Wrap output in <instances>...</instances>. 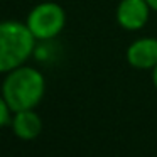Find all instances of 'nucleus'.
<instances>
[{
  "label": "nucleus",
  "instance_id": "20e7f679",
  "mask_svg": "<svg viewBox=\"0 0 157 157\" xmlns=\"http://www.w3.org/2000/svg\"><path fill=\"white\" fill-rule=\"evenodd\" d=\"M150 5L147 0H120L117 7V22L125 31H140L150 17Z\"/></svg>",
  "mask_w": 157,
  "mask_h": 157
},
{
  "label": "nucleus",
  "instance_id": "39448f33",
  "mask_svg": "<svg viewBox=\"0 0 157 157\" xmlns=\"http://www.w3.org/2000/svg\"><path fill=\"white\" fill-rule=\"evenodd\" d=\"M127 63L135 69H150L157 66V37L135 39L127 48Z\"/></svg>",
  "mask_w": 157,
  "mask_h": 157
},
{
  "label": "nucleus",
  "instance_id": "6e6552de",
  "mask_svg": "<svg viewBox=\"0 0 157 157\" xmlns=\"http://www.w3.org/2000/svg\"><path fill=\"white\" fill-rule=\"evenodd\" d=\"M152 83H154V86H155V90H157V66L152 69Z\"/></svg>",
  "mask_w": 157,
  "mask_h": 157
},
{
  "label": "nucleus",
  "instance_id": "f03ea898",
  "mask_svg": "<svg viewBox=\"0 0 157 157\" xmlns=\"http://www.w3.org/2000/svg\"><path fill=\"white\" fill-rule=\"evenodd\" d=\"M36 51V37L25 22H0V73H9L25 64Z\"/></svg>",
  "mask_w": 157,
  "mask_h": 157
},
{
  "label": "nucleus",
  "instance_id": "7ed1b4c3",
  "mask_svg": "<svg viewBox=\"0 0 157 157\" xmlns=\"http://www.w3.org/2000/svg\"><path fill=\"white\" fill-rule=\"evenodd\" d=\"M25 25L36 41H51L58 37L66 25V12L56 2H41L31 9Z\"/></svg>",
  "mask_w": 157,
  "mask_h": 157
},
{
  "label": "nucleus",
  "instance_id": "423d86ee",
  "mask_svg": "<svg viewBox=\"0 0 157 157\" xmlns=\"http://www.w3.org/2000/svg\"><path fill=\"white\" fill-rule=\"evenodd\" d=\"M12 132L21 140H34L42 132V120L37 115V112L32 110H21L12 113L10 120Z\"/></svg>",
  "mask_w": 157,
  "mask_h": 157
},
{
  "label": "nucleus",
  "instance_id": "f257e3e1",
  "mask_svg": "<svg viewBox=\"0 0 157 157\" xmlns=\"http://www.w3.org/2000/svg\"><path fill=\"white\" fill-rule=\"evenodd\" d=\"M0 93L9 103L12 112L32 110L44 98L46 78L39 69L22 64L5 73Z\"/></svg>",
  "mask_w": 157,
  "mask_h": 157
},
{
  "label": "nucleus",
  "instance_id": "1a4fd4ad",
  "mask_svg": "<svg viewBox=\"0 0 157 157\" xmlns=\"http://www.w3.org/2000/svg\"><path fill=\"white\" fill-rule=\"evenodd\" d=\"M147 4L150 5V9H152L154 12H157V0H147Z\"/></svg>",
  "mask_w": 157,
  "mask_h": 157
},
{
  "label": "nucleus",
  "instance_id": "0eeeda50",
  "mask_svg": "<svg viewBox=\"0 0 157 157\" xmlns=\"http://www.w3.org/2000/svg\"><path fill=\"white\" fill-rule=\"evenodd\" d=\"M12 110L9 106V103L5 101V98L2 96L0 93V128H4V127L10 125V120H12Z\"/></svg>",
  "mask_w": 157,
  "mask_h": 157
}]
</instances>
